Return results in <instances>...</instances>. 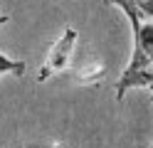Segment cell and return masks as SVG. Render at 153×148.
<instances>
[{"label": "cell", "instance_id": "cell-1", "mask_svg": "<svg viewBox=\"0 0 153 148\" xmlns=\"http://www.w3.org/2000/svg\"><path fill=\"white\" fill-rule=\"evenodd\" d=\"M76 39H79V35H76L74 27H67L64 32L59 35L52 42L50 52H47L45 62L40 64V72H37V82H47V79H52L54 74H62L67 67H69L72 57H74V47H76Z\"/></svg>", "mask_w": 153, "mask_h": 148}, {"label": "cell", "instance_id": "cell-2", "mask_svg": "<svg viewBox=\"0 0 153 148\" xmlns=\"http://www.w3.org/2000/svg\"><path fill=\"white\" fill-rule=\"evenodd\" d=\"M0 69H3V74L22 77L25 74V62H22V59H13L7 52H3V57H0Z\"/></svg>", "mask_w": 153, "mask_h": 148}, {"label": "cell", "instance_id": "cell-3", "mask_svg": "<svg viewBox=\"0 0 153 148\" xmlns=\"http://www.w3.org/2000/svg\"><path fill=\"white\" fill-rule=\"evenodd\" d=\"M151 148H153V146H151Z\"/></svg>", "mask_w": 153, "mask_h": 148}]
</instances>
